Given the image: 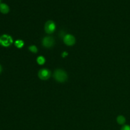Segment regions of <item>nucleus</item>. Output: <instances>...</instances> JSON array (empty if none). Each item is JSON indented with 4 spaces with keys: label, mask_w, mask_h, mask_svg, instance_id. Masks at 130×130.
<instances>
[{
    "label": "nucleus",
    "mask_w": 130,
    "mask_h": 130,
    "mask_svg": "<svg viewBox=\"0 0 130 130\" xmlns=\"http://www.w3.org/2000/svg\"><path fill=\"white\" fill-rule=\"evenodd\" d=\"M55 79L59 83H64L68 79V76L66 71L62 69H57L53 74Z\"/></svg>",
    "instance_id": "1"
},
{
    "label": "nucleus",
    "mask_w": 130,
    "mask_h": 130,
    "mask_svg": "<svg viewBox=\"0 0 130 130\" xmlns=\"http://www.w3.org/2000/svg\"><path fill=\"white\" fill-rule=\"evenodd\" d=\"M13 38L8 34H3L0 36V45L4 47H8L12 44Z\"/></svg>",
    "instance_id": "2"
},
{
    "label": "nucleus",
    "mask_w": 130,
    "mask_h": 130,
    "mask_svg": "<svg viewBox=\"0 0 130 130\" xmlns=\"http://www.w3.org/2000/svg\"><path fill=\"white\" fill-rule=\"evenodd\" d=\"M56 29L55 23L53 20H48L44 25V30L48 34H53Z\"/></svg>",
    "instance_id": "3"
},
{
    "label": "nucleus",
    "mask_w": 130,
    "mask_h": 130,
    "mask_svg": "<svg viewBox=\"0 0 130 130\" xmlns=\"http://www.w3.org/2000/svg\"><path fill=\"white\" fill-rule=\"evenodd\" d=\"M42 44L46 48H50L55 44V39L52 36H46L42 40Z\"/></svg>",
    "instance_id": "4"
},
{
    "label": "nucleus",
    "mask_w": 130,
    "mask_h": 130,
    "mask_svg": "<svg viewBox=\"0 0 130 130\" xmlns=\"http://www.w3.org/2000/svg\"><path fill=\"white\" fill-rule=\"evenodd\" d=\"M51 76V72L47 69H41L38 72V77L43 81L48 80Z\"/></svg>",
    "instance_id": "5"
},
{
    "label": "nucleus",
    "mask_w": 130,
    "mask_h": 130,
    "mask_svg": "<svg viewBox=\"0 0 130 130\" xmlns=\"http://www.w3.org/2000/svg\"><path fill=\"white\" fill-rule=\"evenodd\" d=\"M63 42L67 46H73L76 43V38L71 34H66L63 37Z\"/></svg>",
    "instance_id": "6"
},
{
    "label": "nucleus",
    "mask_w": 130,
    "mask_h": 130,
    "mask_svg": "<svg viewBox=\"0 0 130 130\" xmlns=\"http://www.w3.org/2000/svg\"><path fill=\"white\" fill-rule=\"evenodd\" d=\"M10 11V8L6 3H0V12L3 14H7Z\"/></svg>",
    "instance_id": "7"
},
{
    "label": "nucleus",
    "mask_w": 130,
    "mask_h": 130,
    "mask_svg": "<svg viewBox=\"0 0 130 130\" xmlns=\"http://www.w3.org/2000/svg\"><path fill=\"white\" fill-rule=\"evenodd\" d=\"M117 122L119 124L123 125L126 123V118L123 116H119L117 118Z\"/></svg>",
    "instance_id": "8"
},
{
    "label": "nucleus",
    "mask_w": 130,
    "mask_h": 130,
    "mask_svg": "<svg viewBox=\"0 0 130 130\" xmlns=\"http://www.w3.org/2000/svg\"><path fill=\"white\" fill-rule=\"evenodd\" d=\"M24 45V42L21 39H17L15 41V46L18 48H22Z\"/></svg>",
    "instance_id": "9"
},
{
    "label": "nucleus",
    "mask_w": 130,
    "mask_h": 130,
    "mask_svg": "<svg viewBox=\"0 0 130 130\" xmlns=\"http://www.w3.org/2000/svg\"><path fill=\"white\" fill-rule=\"evenodd\" d=\"M37 63L39 65H43L46 62V59L43 56H39L37 58Z\"/></svg>",
    "instance_id": "10"
},
{
    "label": "nucleus",
    "mask_w": 130,
    "mask_h": 130,
    "mask_svg": "<svg viewBox=\"0 0 130 130\" xmlns=\"http://www.w3.org/2000/svg\"><path fill=\"white\" fill-rule=\"evenodd\" d=\"M28 49L29 50V51H30V52H32V53H36L37 52H38V48H37L35 45L30 46H29Z\"/></svg>",
    "instance_id": "11"
},
{
    "label": "nucleus",
    "mask_w": 130,
    "mask_h": 130,
    "mask_svg": "<svg viewBox=\"0 0 130 130\" xmlns=\"http://www.w3.org/2000/svg\"><path fill=\"white\" fill-rule=\"evenodd\" d=\"M121 130H130V126L129 125H124L122 127Z\"/></svg>",
    "instance_id": "12"
},
{
    "label": "nucleus",
    "mask_w": 130,
    "mask_h": 130,
    "mask_svg": "<svg viewBox=\"0 0 130 130\" xmlns=\"http://www.w3.org/2000/svg\"><path fill=\"white\" fill-rule=\"evenodd\" d=\"M67 55H68V53H67V52H63V53H62V57H66Z\"/></svg>",
    "instance_id": "13"
},
{
    "label": "nucleus",
    "mask_w": 130,
    "mask_h": 130,
    "mask_svg": "<svg viewBox=\"0 0 130 130\" xmlns=\"http://www.w3.org/2000/svg\"><path fill=\"white\" fill-rule=\"evenodd\" d=\"M2 70H3L2 67H1V65H0V73H1V72H2Z\"/></svg>",
    "instance_id": "14"
},
{
    "label": "nucleus",
    "mask_w": 130,
    "mask_h": 130,
    "mask_svg": "<svg viewBox=\"0 0 130 130\" xmlns=\"http://www.w3.org/2000/svg\"><path fill=\"white\" fill-rule=\"evenodd\" d=\"M1 0H0V3H1Z\"/></svg>",
    "instance_id": "15"
}]
</instances>
